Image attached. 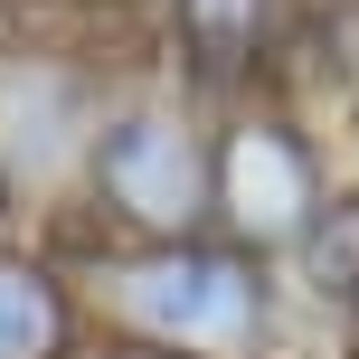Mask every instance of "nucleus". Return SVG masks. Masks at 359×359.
I'll return each mask as SVG.
<instances>
[{"label":"nucleus","instance_id":"nucleus-4","mask_svg":"<svg viewBox=\"0 0 359 359\" xmlns=\"http://www.w3.org/2000/svg\"><path fill=\"white\" fill-rule=\"evenodd\" d=\"M67 331H76L67 284L29 255H0V359H57Z\"/></svg>","mask_w":359,"mask_h":359},{"label":"nucleus","instance_id":"nucleus-6","mask_svg":"<svg viewBox=\"0 0 359 359\" xmlns=\"http://www.w3.org/2000/svg\"><path fill=\"white\" fill-rule=\"evenodd\" d=\"M312 274H322V284H359V198H341V217H312Z\"/></svg>","mask_w":359,"mask_h":359},{"label":"nucleus","instance_id":"nucleus-5","mask_svg":"<svg viewBox=\"0 0 359 359\" xmlns=\"http://www.w3.org/2000/svg\"><path fill=\"white\" fill-rule=\"evenodd\" d=\"M180 48L198 86H236L265 48V0H180Z\"/></svg>","mask_w":359,"mask_h":359},{"label":"nucleus","instance_id":"nucleus-3","mask_svg":"<svg viewBox=\"0 0 359 359\" xmlns=\"http://www.w3.org/2000/svg\"><path fill=\"white\" fill-rule=\"evenodd\" d=\"M95 189H104V208L123 217V227L170 236V246L208 217V161H198L189 123L161 114V104H133L123 123H104V142H95Z\"/></svg>","mask_w":359,"mask_h":359},{"label":"nucleus","instance_id":"nucleus-2","mask_svg":"<svg viewBox=\"0 0 359 359\" xmlns=\"http://www.w3.org/2000/svg\"><path fill=\"white\" fill-rule=\"evenodd\" d=\"M208 198H217V217H227L236 255H255V246H303L312 217H322V161H312V142H303L293 123L246 114V123H227V142H217Z\"/></svg>","mask_w":359,"mask_h":359},{"label":"nucleus","instance_id":"nucleus-1","mask_svg":"<svg viewBox=\"0 0 359 359\" xmlns=\"http://www.w3.org/2000/svg\"><path fill=\"white\" fill-rule=\"evenodd\" d=\"M114 312L142 331V350L170 359H255L265 350V274L236 246H151L104 274Z\"/></svg>","mask_w":359,"mask_h":359},{"label":"nucleus","instance_id":"nucleus-7","mask_svg":"<svg viewBox=\"0 0 359 359\" xmlns=\"http://www.w3.org/2000/svg\"><path fill=\"white\" fill-rule=\"evenodd\" d=\"M114 359H170V350H142V341H133V350H114Z\"/></svg>","mask_w":359,"mask_h":359},{"label":"nucleus","instance_id":"nucleus-8","mask_svg":"<svg viewBox=\"0 0 359 359\" xmlns=\"http://www.w3.org/2000/svg\"><path fill=\"white\" fill-rule=\"evenodd\" d=\"M0 208H10V170H0Z\"/></svg>","mask_w":359,"mask_h":359}]
</instances>
